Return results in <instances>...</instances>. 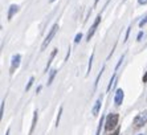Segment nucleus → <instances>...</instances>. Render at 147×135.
Listing matches in <instances>:
<instances>
[{"label":"nucleus","instance_id":"obj_1","mask_svg":"<svg viewBox=\"0 0 147 135\" xmlns=\"http://www.w3.org/2000/svg\"><path fill=\"white\" fill-rule=\"evenodd\" d=\"M118 121H119V115L117 113H111L105 118V130L106 131H110L113 128H117V125H118Z\"/></svg>","mask_w":147,"mask_h":135},{"label":"nucleus","instance_id":"obj_2","mask_svg":"<svg viewBox=\"0 0 147 135\" xmlns=\"http://www.w3.org/2000/svg\"><path fill=\"white\" fill-rule=\"evenodd\" d=\"M146 122H147V110L143 113H139V114L134 118V122H133V127L135 128V130H138V128L140 127H143L144 125H146Z\"/></svg>","mask_w":147,"mask_h":135},{"label":"nucleus","instance_id":"obj_3","mask_svg":"<svg viewBox=\"0 0 147 135\" xmlns=\"http://www.w3.org/2000/svg\"><path fill=\"white\" fill-rule=\"evenodd\" d=\"M57 29H58V24H57V23H56V24H53V27L51 28V30H49L48 36L45 37L44 43H42V45H41V51H45V49H47V47H48V45L51 44L52 38L55 37V34H56V32H57Z\"/></svg>","mask_w":147,"mask_h":135},{"label":"nucleus","instance_id":"obj_4","mask_svg":"<svg viewBox=\"0 0 147 135\" xmlns=\"http://www.w3.org/2000/svg\"><path fill=\"white\" fill-rule=\"evenodd\" d=\"M20 61H21V56H20V54H13V56H12V61H11V69H9V74L11 76L13 74L15 70L20 66Z\"/></svg>","mask_w":147,"mask_h":135},{"label":"nucleus","instance_id":"obj_5","mask_svg":"<svg viewBox=\"0 0 147 135\" xmlns=\"http://www.w3.org/2000/svg\"><path fill=\"white\" fill-rule=\"evenodd\" d=\"M101 19H102V17H101V15H98V16L96 17V21L93 23L92 28L89 29V32H88V36H86V40H88V41H90V38L94 36V33H96V30H97V27H98V24L101 23Z\"/></svg>","mask_w":147,"mask_h":135},{"label":"nucleus","instance_id":"obj_6","mask_svg":"<svg viewBox=\"0 0 147 135\" xmlns=\"http://www.w3.org/2000/svg\"><path fill=\"white\" fill-rule=\"evenodd\" d=\"M123 97H125L123 90H122V89H118V90L115 91V97H114V103H115V106H121V105H122Z\"/></svg>","mask_w":147,"mask_h":135},{"label":"nucleus","instance_id":"obj_7","mask_svg":"<svg viewBox=\"0 0 147 135\" xmlns=\"http://www.w3.org/2000/svg\"><path fill=\"white\" fill-rule=\"evenodd\" d=\"M101 106H102V97H99L98 99H97L96 105H94V107H93V110H92V113H93V115H94V117H97V115H98L99 110H101Z\"/></svg>","mask_w":147,"mask_h":135},{"label":"nucleus","instance_id":"obj_8","mask_svg":"<svg viewBox=\"0 0 147 135\" xmlns=\"http://www.w3.org/2000/svg\"><path fill=\"white\" fill-rule=\"evenodd\" d=\"M17 12H19V5H16V4H11L9 11H8V20H12L13 15L17 14Z\"/></svg>","mask_w":147,"mask_h":135},{"label":"nucleus","instance_id":"obj_9","mask_svg":"<svg viewBox=\"0 0 147 135\" xmlns=\"http://www.w3.org/2000/svg\"><path fill=\"white\" fill-rule=\"evenodd\" d=\"M37 118H38V113L37 110L33 113V119H32V126H31V130H29V135L33 134L34 131V127H36V123H37Z\"/></svg>","mask_w":147,"mask_h":135},{"label":"nucleus","instance_id":"obj_10","mask_svg":"<svg viewBox=\"0 0 147 135\" xmlns=\"http://www.w3.org/2000/svg\"><path fill=\"white\" fill-rule=\"evenodd\" d=\"M56 54H57V49H55V51L52 52L51 57H49V61H48V64H47V66H45V73H48L49 68H51V64H52V61H53V58L56 57Z\"/></svg>","mask_w":147,"mask_h":135},{"label":"nucleus","instance_id":"obj_11","mask_svg":"<svg viewBox=\"0 0 147 135\" xmlns=\"http://www.w3.org/2000/svg\"><path fill=\"white\" fill-rule=\"evenodd\" d=\"M56 74H57V70H56V69H52V70H51V76H49V78H48V86L52 84V82H53Z\"/></svg>","mask_w":147,"mask_h":135},{"label":"nucleus","instance_id":"obj_12","mask_svg":"<svg viewBox=\"0 0 147 135\" xmlns=\"http://www.w3.org/2000/svg\"><path fill=\"white\" fill-rule=\"evenodd\" d=\"M105 118H106V117H101V121H99V123H98V128H97L96 135L101 134V130H102V126H103V122H105Z\"/></svg>","mask_w":147,"mask_h":135},{"label":"nucleus","instance_id":"obj_13","mask_svg":"<svg viewBox=\"0 0 147 135\" xmlns=\"http://www.w3.org/2000/svg\"><path fill=\"white\" fill-rule=\"evenodd\" d=\"M103 70H105V66H102V69H101V72H99V73H98V76H97V78H96V82H94V90H96V89H97V86H98L99 78H101V76H102Z\"/></svg>","mask_w":147,"mask_h":135},{"label":"nucleus","instance_id":"obj_14","mask_svg":"<svg viewBox=\"0 0 147 135\" xmlns=\"http://www.w3.org/2000/svg\"><path fill=\"white\" fill-rule=\"evenodd\" d=\"M93 58H94V53H92V56H90V58H89V65H88V72H86V76H89V74H90V72H92Z\"/></svg>","mask_w":147,"mask_h":135},{"label":"nucleus","instance_id":"obj_15","mask_svg":"<svg viewBox=\"0 0 147 135\" xmlns=\"http://www.w3.org/2000/svg\"><path fill=\"white\" fill-rule=\"evenodd\" d=\"M62 111H64V107H60V110H58V115H57V119H56V127H58V125H60V119H61V114Z\"/></svg>","mask_w":147,"mask_h":135},{"label":"nucleus","instance_id":"obj_16","mask_svg":"<svg viewBox=\"0 0 147 135\" xmlns=\"http://www.w3.org/2000/svg\"><path fill=\"white\" fill-rule=\"evenodd\" d=\"M115 77H117V74L114 73L113 74V77L110 78V81H109V85H107V93L110 91V89H111V86H113V84H114V80H115Z\"/></svg>","mask_w":147,"mask_h":135},{"label":"nucleus","instance_id":"obj_17","mask_svg":"<svg viewBox=\"0 0 147 135\" xmlns=\"http://www.w3.org/2000/svg\"><path fill=\"white\" fill-rule=\"evenodd\" d=\"M33 82H34V77H31V78H29V82H28V85L25 86V91H28L29 89H31V86L33 85Z\"/></svg>","mask_w":147,"mask_h":135},{"label":"nucleus","instance_id":"obj_18","mask_svg":"<svg viewBox=\"0 0 147 135\" xmlns=\"http://www.w3.org/2000/svg\"><path fill=\"white\" fill-rule=\"evenodd\" d=\"M4 106H5V99H3V102H1V106H0V118H3V114H4Z\"/></svg>","mask_w":147,"mask_h":135},{"label":"nucleus","instance_id":"obj_19","mask_svg":"<svg viewBox=\"0 0 147 135\" xmlns=\"http://www.w3.org/2000/svg\"><path fill=\"white\" fill-rule=\"evenodd\" d=\"M81 38H82V33L80 32V33H77L76 34V38H74V44H78L80 41H81Z\"/></svg>","mask_w":147,"mask_h":135},{"label":"nucleus","instance_id":"obj_20","mask_svg":"<svg viewBox=\"0 0 147 135\" xmlns=\"http://www.w3.org/2000/svg\"><path fill=\"white\" fill-rule=\"evenodd\" d=\"M147 24V16H144L142 20L139 21V28H143V25H146Z\"/></svg>","mask_w":147,"mask_h":135},{"label":"nucleus","instance_id":"obj_21","mask_svg":"<svg viewBox=\"0 0 147 135\" xmlns=\"http://www.w3.org/2000/svg\"><path fill=\"white\" fill-rule=\"evenodd\" d=\"M130 32H131V25H130V27H129V28H127V30H126V36H125V40H123V41H125V43H126V41L129 40V36H130Z\"/></svg>","mask_w":147,"mask_h":135},{"label":"nucleus","instance_id":"obj_22","mask_svg":"<svg viewBox=\"0 0 147 135\" xmlns=\"http://www.w3.org/2000/svg\"><path fill=\"white\" fill-rule=\"evenodd\" d=\"M123 58H125V54H122L121 56V58H119V61H118V64H117V66H115V70L118 69V68L121 66V64H122V61H123Z\"/></svg>","mask_w":147,"mask_h":135},{"label":"nucleus","instance_id":"obj_23","mask_svg":"<svg viewBox=\"0 0 147 135\" xmlns=\"http://www.w3.org/2000/svg\"><path fill=\"white\" fill-rule=\"evenodd\" d=\"M111 135H119V127H117L115 130L111 132Z\"/></svg>","mask_w":147,"mask_h":135},{"label":"nucleus","instance_id":"obj_24","mask_svg":"<svg viewBox=\"0 0 147 135\" xmlns=\"http://www.w3.org/2000/svg\"><path fill=\"white\" fill-rule=\"evenodd\" d=\"M143 37V32H139L138 33V36H137V41H140V38Z\"/></svg>","mask_w":147,"mask_h":135},{"label":"nucleus","instance_id":"obj_25","mask_svg":"<svg viewBox=\"0 0 147 135\" xmlns=\"http://www.w3.org/2000/svg\"><path fill=\"white\" fill-rule=\"evenodd\" d=\"M138 3H139L140 5H146V4H147V0H138Z\"/></svg>","mask_w":147,"mask_h":135},{"label":"nucleus","instance_id":"obj_26","mask_svg":"<svg viewBox=\"0 0 147 135\" xmlns=\"http://www.w3.org/2000/svg\"><path fill=\"white\" fill-rule=\"evenodd\" d=\"M142 81H143V84H146V82H147V72H146V73H144L143 78H142Z\"/></svg>","mask_w":147,"mask_h":135},{"label":"nucleus","instance_id":"obj_27","mask_svg":"<svg viewBox=\"0 0 147 135\" xmlns=\"http://www.w3.org/2000/svg\"><path fill=\"white\" fill-rule=\"evenodd\" d=\"M40 91H41V86H38V88H37V90H36V93H37V94H38Z\"/></svg>","mask_w":147,"mask_h":135},{"label":"nucleus","instance_id":"obj_28","mask_svg":"<svg viewBox=\"0 0 147 135\" xmlns=\"http://www.w3.org/2000/svg\"><path fill=\"white\" fill-rule=\"evenodd\" d=\"M9 132H11V130H9V128H8V130H7V132H5V135H9Z\"/></svg>","mask_w":147,"mask_h":135},{"label":"nucleus","instance_id":"obj_29","mask_svg":"<svg viewBox=\"0 0 147 135\" xmlns=\"http://www.w3.org/2000/svg\"><path fill=\"white\" fill-rule=\"evenodd\" d=\"M51 1H52V3H53V1H56V0H51Z\"/></svg>","mask_w":147,"mask_h":135}]
</instances>
